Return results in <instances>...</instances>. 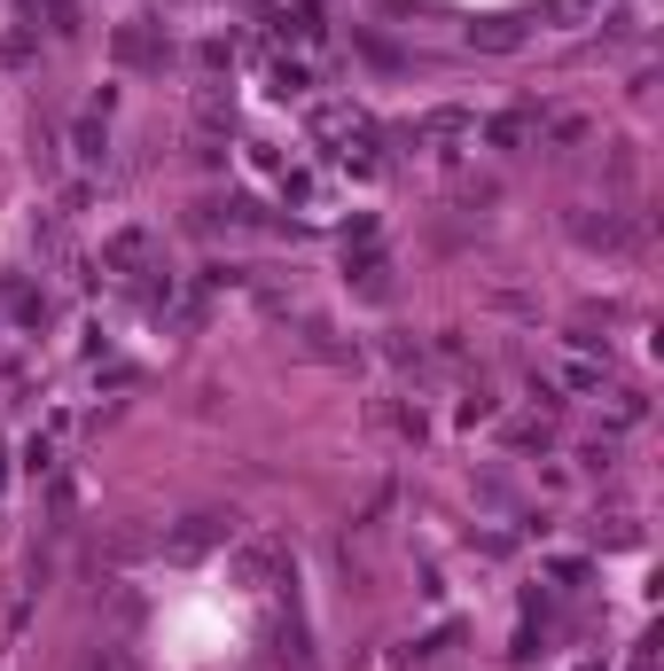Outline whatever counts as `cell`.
Masks as SVG:
<instances>
[{"mask_svg":"<svg viewBox=\"0 0 664 671\" xmlns=\"http://www.w3.org/2000/svg\"><path fill=\"white\" fill-rule=\"evenodd\" d=\"M313 141L328 149V164H337L345 180L384 164V133H375V118H367L360 102H321V110H313Z\"/></svg>","mask_w":664,"mask_h":671,"instance_id":"cell-1","label":"cell"},{"mask_svg":"<svg viewBox=\"0 0 664 671\" xmlns=\"http://www.w3.org/2000/svg\"><path fill=\"white\" fill-rule=\"evenodd\" d=\"M540 118L547 110H493V118H478V141H485V149H500V157L540 149Z\"/></svg>","mask_w":664,"mask_h":671,"instance_id":"cell-2","label":"cell"},{"mask_svg":"<svg viewBox=\"0 0 664 671\" xmlns=\"http://www.w3.org/2000/svg\"><path fill=\"white\" fill-rule=\"evenodd\" d=\"M281 204L305 211V219H328V211H337V180L313 172V164H290V172H281Z\"/></svg>","mask_w":664,"mask_h":671,"instance_id":"cell-3","label":"cell"},{"mask_svg":"<svg viewBox=\"0 0 664 671\" xmlns=\"http://www.w3.org/2000/svg\"><path fill=\"white\" fill-rule=\"evenodd\" d=\"M407 141H414V149H446V141H478V110H461V102H446V110H422V118L407 125Z\"/></svg>","mask_w":664,"mask_h":671,"instance_id":"cell-4","label":"cell"},{"mask_svg":"<svg viewBox=\"0 0 664 671\" xmlns=\"http://www.w3.org/2000/svg\"><path fill=\"white\" fill-rule=\"evenodd\" d=\"M305 86H313V63L305 56H266L258 63V94H266V102H298Z\"/></svg>","mask_w":664,"mask_h":671,"instance_id":"cell-5","label":"cell"},{"mask_svg":"<svg viewBox=\"0 0 664 671\" xmlns=\"http://www.w3.org/2000/svg\"><path fill=\"white\" fill-rule=\"evenodd\" d=\"M149 251H157V243H149V227H118L110 243H102V273H125V281H133V273H149Z\"/></svg>","mask_w":664,"mask_h":671,"instance_id":"cell-6","label":"cell"},{"mask_svg":"<svg viewBox=\"0 0 664 671\" xmlns=\"http://www.w3.org/2000/svg\"><path fill=\"white\" fill-rule=\"evenodd\" d=\"M172 39H157V24H125L118 32V63H141V71H165Z\"/></svg>","mask_w":664,"mask_h":671,"instance_id":"cell-7","label":"cell"},{"mask_svg":"<svg viewBox=\"0 0 664 671\" xmlns=\"http://www.w3.org/2000/svg\"><path fill=\"white\" fill-rule=\"evenodd\" d=\"M274 39H298V47H321V39H328V16L313 9V0H298V9H274Z\"/></svg>","mask_w":664,"mask_h":671,"instance_id":"cell-8","label":"cell"},{"mask_svg":"<svg viewBox=\"0 0 664 671\" xmlns=\"http://www.w3.org/2000/svg\"><path fill=\"white\" fill-rule=\"evenodd\" d=\"M71 157H79V164H102V157H110V125H102V110H86V118L71 125Z\"/></svg>","mask_w":664,"mask_h":671,"instance_id":"cell-9","label":"cell"},{"mask_svg":"<svg viewBox=\"0 0 664 671\" xmlns=\"http://www.w3.org/2000/svg\"><path fill=\"white\" fill-rule=\"evenodd\" d=\"M212 539H234V523H219V515H188V532L172 539V554H204Z\"/></svg>","mask_w":664,"mask_h":671,"instance_id":"cell-10","label":"cell"},{"mask_svg":"<svg viewBox=\"0 0 664 671\" xmlns=\"http://www.w3.org/2000/svg\"><path fill=\"white\" fill-rule=\"evenodd\" d=\"M579 243H602V251H626V219H579Z\"/></svg>","mask_w":664,"mask_h":671,"instance_id":"cell-11","label":"cell"},{"mask_svg":"<svg viewBox=\"0 0 664 671\" xmlns=\"http://www.w3.org/2000/svg\"><path fill=\"white\" fill-rule=\"evenodd\" d=\"M478 47H493V56H508V47H524V24H485V32H469Z\"/></svg>","mask_w":664,"mask_h":671,"instance_id":"cell-12","label":"cell"},{"mask_svg":"<svg viewBox=\"0 0 664 671\" xmlns=\"http://www.w3.org/2000/svg\"><path fill=\"white\" fill-rule=\"evenodd\" d=\"M609 422H618V429L641 422V391H609Z\"/></svg>","mask_w":664,"mask_h":671,"instance_id":"cell-13","label":"cell"},{"mask_svg":"<svg viewBox=\"0 0 664 671\" xmlns=\"http://www.w3.org/2000/svg\"><path fill=\"white\" fill-rule=\"evenodd\" d=\"M594 9V0H555V9H547V24H571V16H587Z\"/></svg>","mask_w":664,"mask_h":671,"instance_id":"cell-14","label":"cell"}]
</instances>
